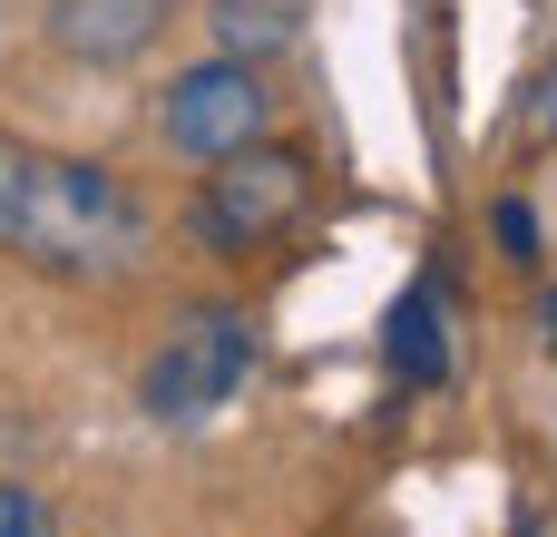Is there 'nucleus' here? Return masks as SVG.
Wrapping results in <instances>:
<instances>
[{
    "label": "nucleus",
    "mask_w": 557,
    "mask_h": 537,
    "mask_svg": "<svg viewBox=\"0 0 557 537\" xmlns=\"http://www.w3.org/2000/svg\"><path fill=\"white\" fill-rule=\"evenodd\" d=\"M29 157H39V147L0 137V254H10V235H20V196H29Z\"/></svg>",
    "instance_id": "nucleus-8"
},
{
    "label": "nucleus",
    "mask_w": 557,
    "mask_h": 537,
    "mask_svg": "<svg viewBox=\"0 0 557 537\" xmlns=\"http://www.w3.org/2000/svg\"><path fill=\"white\" fill-rule=\"evenodd\" d=\"M519 537H529V528H519Z\"/></svg>",
    "instance_id": "nucleus-13"
},
{
    "label": "nucleus",
    "mask_w": 557,
    "mask_h": 537,
    "mask_svg": "<svg viewBox=\"0 0 557 537\" xmlns=\"http://www.w3.org/2000/svg\"><path fill=\"white\" fill-rule=\"evenodd\" d=\"M304 196H313V166L294 157V147H235V157H215V176L196 186V245H215V254H255V245H274L294 215H304Z\"/></svg>",
    "instance_id": "nucleus-3"
},
{
    "label": "nucleus",
    "mask_w": 557,
    "mask_h": 537,
    "mask_svg": "<svg viewBox=\"0 0 557 537\" xmlns=\"http://www.w3.org/2000/svg\"><path fill=\"white\" fill-rule=\"evenodd\" d=\"M0 537H59L49 499H39V489H20V479H0Z\"/></svg>",
    "instance_id": "nucleus-9"
},
{
    "label": "nucleus",
    "mask_w": 557,
    "mask_h": 537,
    "mask_svg": "<svg viewBox=\"0 0 557 537\" xmlns=\"http://www.w3.org/2000/svg\"><path fill=\"white\" fill-rule=\"evenodd\" d=\"M39 29H49V49H59V59H78V68H127V59H147V49H157L166 0H49V10H39Z\"/></svg>",
    "instance_id": "nucleus-5"
},
{
    "label": "nucleus",
    "mask_w": 557,
    "mask_h": 537,
    "mask_svg": "<svg viewBox=\"0 0 557 537\" xmlns=\"http://www.w3.org/2000/svg\"><path fill=\"white\" fill-rule=\"evenodd\" d=\"M382 352H392V372L401 382H450V333H441V294L431 284H411L401 303H392V333H382Z\"/></svg>",
    "instance_id": "nucleus-7"
},
{
    "label": "nucleus",
    "mask_w": 557,
    "mask_h": 537,
    "mask_svg": "<svg viewBox=\"0 0 557 537\" xmlns=\"http://www.w3.org/2000/svg\"><path fill=\"white\" fill-rule=\"evenodd\" d=\"M245 382H255V323L225 313V303H206V313H186V323L147 352V372H137V411L166 421V430H196V421H215Z\"/></svg>",
    "instance_id": "nucleus-2"
},
{
    "label": "nucleus",
    "mask_w": 557,
    "mask_h": 537,
    "mask_svg": "<svg viewBox=\"0 0 557 537\" xmlns=\"http://www.w3.org/2000/svg\"><path fill=\"white\" fill-rule=\"evenodd\" d=\"M0 29H10V10H0Z\"/></svg>",
    "instance_id": "nucleus-12"
},
{
    "label": "nucleus",
    "mask_w": 557,
    "mask_h": 537,
    "mask_svg": "<svg viewBox=\"0 0 557 537\" xmlns=\"http://www.w3.org/2000/svg\"><path fill=\"white\" fill-rule=\"evenodd\" d=\"M264 127H274V88H264V68H255V59H225V49L196 59V68H176L166 98H157V137H166L176 157H196V166L255 147Z\"/></svg>",
    "instance_id": "nucleus-4"
},
{
    "label": "nucleus",
    "mask_w": 557,
    "mask_h": 537,
    "mask_svg": "<svg viewBox=\"0 0 557 537\" xmlns=\"http://www.w3.org/2000/svg\"><path fill=\"white\" fill-rule=\"evenodd\" d=\"M206 29H215V49L225 59H284L294 39H304V0H206Z\"/></svg>",
    "instance_id": "nucleus-6"
},
{
    "label": "nucleus",
    "mask_w": 557,
    "mask_h": 537,
    "mask_svg": "<svg viewBox=\"0 0 557 537\" xmlns=\"http://www.w3.org/2000/svg\"><path fill=\"white\" fill-rule=\"evenodd\" d=\"M539 323H548V352H557V294H548V303H539Z\"/></svg>",
    "instance_id": "nucleus-11"
},
{
    "label": "nucleus",
    "mask_w": 557,
    "mask_h": 537,
    "mask_svg": "<svg viewBox=\"0 0 557 537\" xmlns=\"http://www.w3.org/2000/svg\"><path fill=\"white\" fill-rule=\"evenodd\" d=\"M490 225H499V245H509V254H519V264H529V254H539V215H529V205H519V196H509V205H499V215H490Z\"/></svg>",
    "instance_id": "nucleus-10"
},
{
    "label": "nucleus",
    "mask_w": 557,
    "mask_h": 537,
    "mask_svg": "<svg viewBox=\"0 0 557 537\" xmlns=\"http://www.w3.org/2000/svg\"><path fill=\"white\" fill-rule=\"evenodd\" d=\"M10 254L39 264V274L98 284V274H127L147 254V215L127 205V186L108 166H88V157H29V196H20Z\"/></svg>",
    "instance_id": "nucleus-1"
}]
</instances>
